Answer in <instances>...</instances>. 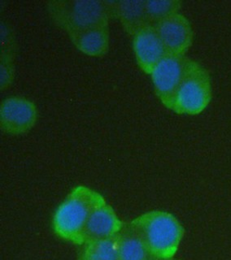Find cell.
<instances>
[{"label": "cell", "instance_id": "3", "mask_svg": "<svg viewBox=\"0 0 231 260\" xmlns=\"http://www.w3.org/2000/svg\"><path fill=\"white\" fill-rule=\"evenodd\" d=\"M209 97V87L205 77L195 70L187 71L170 104L178 112L195 114L206 107Z\"/></svg>", "mask_w": 231, "mask_h": 260}, {"label": "cell", "instance_id": "7", "mask_svg": "<svg viewBox=\"0 0 231 260\" xmlns=\"http://www.w3.org/2000/svg\"><path fill=\"white\" fill-rule=\"evenodd\" d=\"M123 223L107 202L98 206L90 215L84 231V244L113 238L123 230Z\"/></svg>", "mask_w": 231, "mask_h": 260}, {"label": "cell", "instance_id": "9", "mask_svg": "<svg viewBox=\"0 0 231 260\" xmlns=\"http://www.w3.org/2000/svg\"><path fill=\"white\" fill-rule=\"evenodd\" d=\"M134 49L139 64L148 71L166 55L167 49L156 29L142 27L136 32Z\"/></svg>", "mask_w": 231, "mask_h": 260}, {"label": "cell", "instance_id": "1", "mask_svg": "<svg viewBox=\"0 0 231 260\" xmlns=\"http://www.w3.org/2000/svg\"><path fill=\"white\" fill-rule=\"evenodd\" d=\"M105 199L88 187L78 186L58 207L53 218V229L60 238L84 245V231L90 215Z\"/></svg>", "mask_w": 231, "mask_h": 260}, {"label": "cell", "instance_id": "5", "mask_svg": "<svg viewBox=\"0 0 231 260\" xmlns=\"http://www.w3.org/2000/svg\"><path fill=\"white\" fill-rule=\"evenodd\" d=\"M1 126L9 134H23L35 124L36 108L32 102L22 97H9L1 104Z\"/></svg>", "mask_w": 231, "mask_h": 260}, {"label": "cell", "instance_id": "4", "mask_svg": "<svg viewBox=\"0 0 231 260\" xmlns=\"http://www.w3.org/2000/svg\"><path fill=\"white\" fill-rule=\"evenodd\" d=\"M187 71L181 57L167 53L151 70L152 79L160 97L170 104Z\"/></svg>", "mask_w": 231, "mask_h": 260}, {"label": "cell", "instance_id": "6", "mask_svg": "<svg viewBox=\"0 0 231 260\" xmlns=\"http://www.w3.org/2000/svg\"><path fill=\"white\" fill-rule=\"evenodd\" d=\"M105 5L96 0H78L68 8L67 23L73 32L105 26L108 19Z\"/></svg>", "mask_w": 231, "mask_h": 260}, {"label": "cell", "instance_id": "14", "mask_svg": "<svg viewBox=\"0 0 231 260\" xmlns=\"http://www.w3.org/2000/svg\"><path fill=\"white\" fill-rule=\"evenodd\" d=\"M175 8H176V2L169 1V0L146 2L148 14L156 18H160V20L168 15L172 14Z\"/></svg>", "mask_w": 231, "mask_h": 260}, {"label": "cell", "instance_id": "10", "mask_svg": "<svg viewBox=\"0 0 231 260\" xmlns=\"http://www.w3.org/2000/svg\"><path fill=\"white\" fill-rule=\"evenodd\" d=\"M119 260H147L150 251L139 234L130 224L124 227L118 240Z\"/></svg>", "mask_w": 231, "mask_h": 260}, {"label": "cell", "instance_id": "13", "mask_svg": "<svg viewBox=\"0 0 231 260\" xmlns=\"http://www.w3.org/2000/svg\"><path fill=\"white\" fill-rule=\"evenodd\" d=\"M121 15L128 24H134L140 22L145 15L148 14L146 3L142 1H126L120 7Z\"/></svg>", "mask_w": 231, "mask_h": 260}, {"label": "cell", "instance_id": "2", "mask_svg": "<svg viewBox=\"0 0 231 260\" xmlns=\"http://www.w3.org/2000/svg\"><path fill=\"white\" fill-rule=\"evenodd\" d=\"M130 224L142 238L152 256L174 258L184 234L183 226L175 215L166 211H150L136 218Z\"/></svg>", "mask_w": 231, "mask_h": 260}, {"label": "cell", "instance_id": "12", "mask_svg": "<svg viewBox=\"0 0 231 260\" xmlns=\"http://www.w3.org/2000/svg\"><path fill=\"white\" fill-rule=\"evenodd\" d=\"M118 240L119 234L84 244L79 260H119Z\"/></svg>", "mask_w": 231, "mask_h": 260}, {"label": "cell", "instance_id": "11", "mask_svg": "<svg viewBox=\"0 0 231 260\" xmlns=\"http://www.w3.org/2000/svg\"><path fill=\"white\" fill-rule=\"evenodd\" d=\"M74 39L77 47L88 55H103L108 50V35L105 26L75 32Z\"/></svg>", "mask_w": 231, "mask_h": 260}, {"label": "cell", "instance_id": "8", "mask_svg": "<svg viewBox=\"0 0 231 260\" xmlns=\"http://www.w3.org/2000/svg\"><path fill=\"white\" fill-rule=\"evenodd\" d=\"M167 51L179 55L188 47L191 39V28L187 20L177 13L161 19L157 29Z\"/></svg>", "mask_w": 231, "mask_h": 260}, {"label": "cell", "instance_id": "15", "mask_svg": "<svg viewBox=\"0 0 231 260\" xmlns=\"http://www.w3.org/2000/svg\"><path fill=\"white\" fill-rule=\"evenodd\" d=\"M147 260H174V258L166 259V258H158V257H155V256H151L150 258H148Z\"/></svg>", "mask_w": 231, "mask_h": 260}]
</instances>
